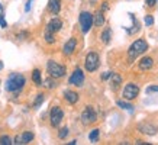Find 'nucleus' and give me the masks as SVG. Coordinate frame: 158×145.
<instances>
[{"mask_svg":"<svg viewBox=\"0 0 158 145\" xmlns=\"http://www.w3.org/2000/svg\"><path fill=\"white\" fill-rule=\"evenodd\" d=\"M25 84H26V78H25L23 74H20V72H12L9 77H7V80H6L5 89H6V92H9V93H19L25 87Z\"/></svg>","mask_w":158,"mask_h":145,"instance_id":"f257e3e1","label":"nucleus"},{"mask_svg":"<svg viewBox=\"0 0 158 145\" xmlns=\"http://www.w3.org/2000/svg\"><path fill=\"white\" fill-rule=\"evenodd\" d=\"M147 49H148V44H147L145 39L139 38L136 41H134L128 48V63H134L139 55L147 52Z\"/></svg>","mask_w":158,"mask_h":145,"instance_id":"f03ea898","label":"nucleus"},{"mask_svg":"<svg viewBox=\"0 0 158 145\" xmlns=\"http://www.w3.org/2000/svg\"><path fill=\"white\" fill-rule=\"evenodd\" d=\"M47 72H48L49 77L57 80V78H62L67 74V68H65V65H62V64L57 63L54 60H49L47 63Z\"/></svg>","mask_w":158,"mask_h":145,"instance_id":"7ed1b4c3","label":"nucleus"},{"mask_svg":"<svg viewBox=\"0 0 158 145\" xmlns=\"http://www.w3.org/2000/svg\"><path fill=\"white\" fill-rule=\"evenodd\" d=\"M100 65V55L96 51H90L84 58V68L87 72H94Z\"/></svg>","mask_w":158,"mask_h":145,"instance_id":"20e7f679","label":"nucleus"},{"mask_svg":"<svg viewBox=\"0 0 158 145\" xmlns=\"http://www.w3.org/2000/svg\"><path fill=\"white\" fill-rule=\"evenodd\" d=\"M78 23H80V29H81L83 34H89L90 29L93 28V14L90 12H81L78 16Z\"/></svg>","mask_w":158,"mask_h":145,"instance_id":"39448f33","label":"nucleus"},{"mask_svg":"<svg viewBox=\"0 0 158 145\" xmlns=\"http://www.w3.org/2000/svg\"><path fill=\"white\" fill-rule=\"evenodd\" d=\"M80 119H81V123L84 126L93 125L94 122L97 121V112L93 106H86V109L81 112L80 115Z\"/></svg>","mask_w":158,"mask_h":145,"instance_id":"423d86ee","label":"nucleus"},{"mask_svg":"<svg viewBox=\"0 0 158 145\" xmlns=\"http://www.w3.org/2000/svg\"><path fill=\"white\" fill-rule=\"evenodd\" d=\"M62 119H64V110L61 109V106H52L49 110V123L52 128H58L61 125Z\"/></svg>","mask_w":158,"mask_h":145,"instance_id":"0eeeda50","label":"nucleus"},{"mask_svg":"<svg viewBox=\"0 0 158 145\" xmlns=\"http://www.w3.org/2000/svg\"><path fill=\"white\" fill-rule=\"evenodd\" d=\"M139 96V86L136 84V83H128L126 86H125L123 92H122V97H123L125 100H135L136 97Z\"/></svg>","mask_w":158,"mask_h":145,"instance_id":"6e6552de","label":"nucleus"},{"mask_svg":"<svg viewBox=\"0 0 158 145\" xmlns=\"http://www.w3.org/2000/svg\"><path fill=\"white\" fill-rule=\"evenodd\" d=\"M84 80H86V77H84V72H83V70L77 67L76 70L73 71L71 77L68 78V84L76 86V87H83V86H84Z\"/></svg>","mask_w":158,"mask_h":145,"instance_id":"1a4fd4ad","label":"nucleus"},{"mask_svg":"<svg viewBox=\"0 0 158 145\" xmlns=\"http://www.w3.org/2000/svg\"><path fill=\"white\" fill-rule=\"evenodd\" d=\"M35 138L34 132H31V130H25V132H22V134H19V135L15 136L13 139V144L16 145H25V144H29V142H32Z\"/></svg>","mask_w":158,"mask_h":145,"instance_id":"9d476101","label":"nucleus"},{"mask_svg":"<svg viewBox=\"0 0 158 145\" xmlns=\"http://www.w3.org/2000/svg\"><path fill=\"white\" fill-rule=\"evenodd\" d=\"M136 129H138L141 134H144V135H149V136L155 135V134L158 132L157 126H154L152 123H149V122H141V123H138Z\"/></svg>","mask_w":158,"mask_h":145,"instance_id":"9b49d317","label":"nucleus"},{"mask_svg":"<svg viewBox=\"0 0 158 145\" xmlns=\"http://www.w3.org/2000/svg\"><path fill=\"white\" fill-rule=\"evenodd\" d=\"M76 48H77V39L73 36V38H70L67 42L64 44V47H62V54H64L65 57H70V55L74 54Z\"/></svg>","mask_w":158,"mask_h":145,"instance_id":"f8f14e48","label":"nucleus"},{"mask_svg":"<svg viewBox=\"0 0 158 145\" xmlns=\"http://www.w3.org/2000/svg\"><path fill=\"white\" fill-rule=\"evenodd\" d=\"M61 28H62V20L60 19V18H52V19L47 23L45 31L52 32V34H57V32H60V31H61Z\"/></svg>","mask_w":158,"mask_h":145,"instance_id":"ddd939ff","label":"nucleus"},{"mask_svg":"<svg viewBox=\"0 0 158 145\" xmlns=\"http://www.w3.org/2000/svg\"><path fill=\"white\" fill-rule=\"evenodd\" d=\"M62 96H64V100L67 102L68 105H76L77 102L80 100V94L76 92V90H64L62 93Z\"/></svg>","mask_w":158,"mask_h":145,"instance_id":"4468645a","label":"nucleus"},{"mask_svg":"<svg viewBox=\"0 0 158 145\" xmlns=\"http://www.w3.org/2000/svg\"><path fill=\"white\" fill-rule=\"evenodd\" d=\"M152 65H154L152 57H142L141 60H139V63H138V68L141 70V71H148Z\"/></svg>","mask_w":158,"mask_h":145,"instance_id":"2eb2a0df","label":"nucleus"},{"mask_svg":"<svg viewBox=\"0 0 158 145\" xmlns=\"http://www.w3.org/2000/svg\"><path fill=\"white\" fill-rule=\"evenodd\" d=\"M109 80H110V89H112L113 92H116L120 87V84H122V76L118 74V72H112Z\"/></svg>","mask_w":158,"mask_h":145,"instance_id":"dca6fc26","label":"nucleus"},{"mask_svg":"<svg viewBox=\"0 0 158 145\" xmlns=\"http://www.w3.org/2000/svg\"><path fill=\"white\" fill-rule=\"evenodd\" d=\"M48 10L52 14H58L61 12V0H48Z\"/></svg>","mask_w":158,"mask_h":145,"instance_id":"f3484780","label":"nucleus"},{"mask_svg":"<svg viewBox=\"0 0 158 145\" xmlns=\"http://www.w3.org/2000/svg\"><path fill=\"white\" fill-rule=\"evenodd\" d=\"M93 25L97 26V28H100V26L105 25V14H103L102 10H97L96 13L93 14Z\"/></svg>","mask_w":158,"mask_h":145,"instance_id":"a211bd4d","label":"nucleus"},{"mask_svg":"<svg viewBox=\"0 0 158 145\" xmlns=\"http://www.w3.org/2000/svg\"><path fill=\"white\" fill-rule=\"evenodd\" d=\"M32 81L36 87L42 86V76H41V70L39 68H35L34 71H32Z\"/></svg>","mask_w":158,"mask_h":145,"instance_id":"6ab92c4d","label":"nucleus"},{"mask_svg":"<svg viewBox=\"0 0 158 145\" xmlns=\"http://www.w3.org/2000/svg\"><path fill=\"white\" fill-rule=\"evenodd\" d=\"M100 38H102V42L105 44V45H107V44L110 42V38H112V29H110V28H106L105 31L102 32Z\"/></svg>","mask_w":158,"mask_h":145,"instance_id":"aec40b11","label":"nucleus"},{"mask_svg":"<svg viewBox=\"0 0 158 145\" xmlns=\"http://www.w3.org/2000/svg\"><path fill=\"white\" fill-rule=\"evenodd\" d=\"M44 100H45V94H44V93H38V94H36V97H35L32 107H34V109H39V107H41V105L44 103Z\"/></svg>","mask_w":158,"mask_h":145,"instance_id":"412c9836","label":"nucleus"},{"mask_svg":"<svg viewBox=\"0 0 158 145\" xmlns=\"http://www.w3.org/2000/svg\"><path fill=\"white\" fill-rule=\"evenodd\" d=\"M99 138H100V129H99V128H94V129L89 134V139H90V142L94 144V142L99 141Z\"/></svg>","mask_w":158,"mask_h":145,"instance_id":"4be33fe9","label":"nucleus"},{"mask_svg":"<svg viewBox=\"0 0 158 145\" xmlns=\"http://www.w3.org/2000/svg\"><path fill=\"white\" fill-rule=\"evenodd\" d=\"M116 105L120 107V109H123V110H134V105H131L129 102H125V100H118L116 102Z\"/></svg>","mask_w":158,"mask_h":145,"instance_id":"5701e85b","label":"nucleus"},{"mask_svg":"<svg viewBox=\"0 0 158 145\" xmlns=\"http://www.w3.org/2000/svg\"><path fill=\"white\" fill-rule=\"evenodd\" d=\"M44 38H45V42H47V44H54V42H55V34H52V32L45 31Z\"/></svg>","mask_w":158,"mask_h":145,"instance_id":"b1692460","label":"nucleus"},{"mask_svg":"<svg viewBox=\"0 0 158 145\" xmlns=\"http://www.w3.org/2000/svg\"><path fill=\"white\" fill-rule=\"evenodd\" d=\"M12 144H13V139H12L9 135L0 136V145H12Z\"/></svg>","mask_w":158,"mask_h":145,"instance_id":"393cba45","label":"nucleus"},{"mask_svg":"<svg viewBox=\"0 0 158 145\" xmlns=\"http://www.w3.org/2000/svg\"><path fill=\"white\" fill-rule=\"evenodd\" d=\"M68 134H70L68 128H67V126H64V128H61V129H60V132H58V138H60V139H65V138L68 136Z\"/></svg>","mask_w":158,"mask_h":145,"instance_id":"a878e982","label":"nucleus"},{"mask_svg":"<svg viewBox=\"0 0 158 145\" xmlns=\"http://www.w3.org/2000/svg\"><path fill=\"white\" fill-rule=\"evenodd\" d=\"M54 80H55V78H52V77L47 78V80H45V86L48 87V89H55V83H54Z\"/></svg>","mask_w":158,"mask_h":145,"instance_id":"bb28decb","label":"nucleus"},{"mask_svg":"<svg viewBox=\"0 0 158 145\" xmlns=\"http://www.w3.org/2000/svg\"><path fill=\"white\" fill-rule=\"evenodd\" d=\"M145 92H147V94H151V93H158V86H157V84H154V86H148Z\"/></svg>","mask_w":158,"mask_h":145,"instance_id":"cd10ccee","label":"nucleus"},{"mask_svg":"<svg viewBox=\"0 0 158 145\" xmlns=\"http://www.w3.org/2000/svg\"><path fill=\"white\" fill-rule=\"evenodd\" d=\"M145 6L149 9H154L157 6V0H145Z\"/></svg>","mask_w":158,"mask_h":145,"instance_id":"c85d7f7f","label":"nucleus"},{"mask_svg":"<svg viewBox=\"0 0 158 145\" xmlns=\"http://www.w3.org/2000/svg\"><path fill=\"white\" fill-rule=\"evenodd\" d=\"M145 25H147V26H152L154 25V18L151 14H147V16H145Z\"/></svg>","mask_w":158,"mask_h":145,"instance_id":"c756f323","label":"nucleus"},{"mask_svg":"<svg viewBox=\"0 0 158 145\" xmlns=\"http://www.w3.org/2000/svg\"><path fill=\"white\" fill-rule=\"evenodd\" d=\"M110 74H112V71H106L102 74V80H109L110 78Z\"/></svg>","mask_w":158,"mask_h":145,"instance_id":"7c9ffc66","label":"nucleus"},{"mask_svg":"<svg viewBox=\"0 0 158 145\" xmlns=\"http://www.w3.org/2000/svg\"><path fill=\"white\" fill-rule=\"evenodd\" d=\"M0 26H2V28H7V22L5 20L3 16H0Z\"/></svg>","mask_w":158,"mask_h":145,"instance_id":"2f4dec72","label":"nucleus"},{"mask_svg":"<svg viewBox=\"0 0 158 145\" xmlns=\"http://www.w3.org/2000/svg\"><path fill=\"white\" fill-rule=\"evenodd\" d=\"M28 36V32H19V34L16 35V38H19V39H25Z\"/></svg>","mask_w":158,"mask_h":145,"instance_id":"473e14b6","label":"nucleus"},{"mask_svg":"<svg viewBox=\"0 0 158 145\" xmlns=\"http://www.w3.org/2000/svg\"><path fill=\"white\" fill-rule=\"evenodd\" d=\"M109 9V5H107V2H103V5H102V12H105V10Z\"/></svg>","mask_w":158,"mask_h":145,"instance_id":"72a5a7b5","label":"nucleus"},{"mask_svg":"<svg viewBox=\"0 0 158 145\" xmlns=\"http://www.w3.org/2000/svg\"><path fill=\"white\" fill-rule=\"evenodd\" d=\"M3 10H5V7H3V5L0 3V16H3Z\"/></svg>","mask_w":158,"mask_h":145,"instance_id":"f704fd0d","label":"nucleus"},{"mask_svg":"<svg viewBox=\"0 0 158 145\" xmlns=\"http://www.w3.org/2000/svg\"><path fill=\"white\" fill-rule=\"evenodd\" d=\"M3 68V61H0V70Z\"/></svg>","mask_w":158,"mask_h":145,"instance_id":"c9c22d12","label":"nucleus"},{"mask_svg":"<svg viewBox=\"0 0 158 145\" xmlns=\"http://www.w3.org/2000/svg\"><path fill=\"white\" fill-rule=\"evenodd\" d=\"M91 2V5H96V0H90Z\"/></svg>","mask_w":158,"mask_h":145,"instance_id":"e433bc0d","label":"nucleus"}]
</instances>
